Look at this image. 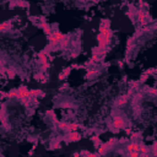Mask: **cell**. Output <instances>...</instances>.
<instances>
[{
	"mask_svg": "<svg viewBox=\"0 0 157 157\" xmlns=\"http://www.w3.org/2000/svg\"><path fill=\"white\" fill-rule=\"evenodd\" d=\"M99 26H103V27H106V28H111V20L103 19L101 21V25H99Z\"/></svg>",
	"mask_w": 157,
	"mask_h": 157,
	"instance_id": "cell-24",
	"label": "cell"
},
{
	"mask_svg": "<svg viewBox=\"0 0 157 157\" xmlns=\"http://www.w3.org/2000/svg\"><path fill=\"white\" fill-rule=\"evenodd\" d=\"M91 140H92L93 145H95L96 147H97V149H98V147L102 145V141H101V139H99V136H97V135H95V136H92V138H91Z\"/></svg>",
	"mask_w": 157,
	"mask_h": 157,
	"instance_id": "cell-18",
	"label": "cell"
},
{
	"mask_svg": "<svg viewBox=\"0 0 157 157\" xmlns=\"http://www.w3.org/2000/svg\"><path fill=\"white\" fill-rule=\"evenodd\" d=\"M81 134L80 133H77V132H72V133H66L64 135V138H63V140L69 144V142H76V141H80L81 140Z\"/></svg>",
	"mask_w": 157,
	"mask_h": 157,
	"instance_id": "cell-1",
	"label": "cell"
},
{
	"mask_svg": "<svg viewBox=\"0 0 157 157\" xmlns=\"http://www.w3.org/2000/svg\"><path fill=\"white\" fill-rule=\"evenodd\" d=\"M81 128V125H78L76 123H70L68 125L66 130H65V133H72V132H77V129Z\"/></svg>",
	"mask_w": 157,
	"mask_h": 157,
	"instance_id": "cell-14",
	"label": "cell"
},
{
	"mask_svg": "<svg viewBox=\"0 0 157 157\" xmlns=\"http://www.w3.org/2000/svg\"><path fill=\"white\" fill-rule=\"evenodd\" d=\"M34 78H36L37 81H41V82H47V80H46V76H44V74L43 72H38V74H36L34 75Z\"/></svg>",
	"mask_w": 157,
	"mask_h": 157,
	"instance_id": "cell-21",
	"label": "cell"
},
{
	"mask_svg": "<svg viewBox=\"0 0 157 157\" xmlns=\"http://www.w3.org/2000/svg\"><path fill=\"white\" fill-rule=\"evenodd\" d=\"M124 130H125L126 134H132V129H130V128H125Z\"/></svg>",
	"mask_w": 157,
	"mask_h": 157,
	"instance_id": "cell-39",
	"label": "cell"
},
{
	"mask_svg": "<svg viewBox=\"0 0 157 157\" xmlns=\"http://www.w3.org/2000/svg\"><path fill=\"white\" fill-rule=\"evenodd\" d=\"M114 144H115V139H111L109 141H107V142H104L102 144L101 146L98 147V155H106L108 151H109L113 146H114Z\"/></svg>",
	"mask_w": 157,
	"mask_h": 157,
	"instance_id": "cell-2",
	"label": "cell"
},
{
	"mask_svg": "<svg viewBox=\"0 0 157 157\" xmlns=\"http://www.w3.org/2000/svg\"><path fill=\"white\" fill-rule=\"evenodd\" d=\"M155 72H157V69H149V70L146 71L147 75H151V74H155Z\"/></svg>",
	"mask_w": 157,
	"mask_h": 157,
	"instance_id": "cell-36",
	"label": "cell"
},
{
	"mask_svg": "<svg viewBox=\"0 0 157 157\" xmlns=\"http://www.w3.org/2000/svg\"><path fill=\"white\" fill-rule=\"evenodd\" d=\"M58 78H59V80H65V76H64V74H63V72H60L59 75H58Z\"/></svg>",
	"mask_w": 157,
	"mask_h": 157,
	"instance_id": "cell-38",
	"label": "cell"
},
{
	"mask_svg": "<svg viewBox=\"0 0 157 157\" xmlns=\"http://www.w3.org/2000/svg\"><path fill=\"white\" fill-rule=\"evenodd\" d=\"M129 98H130V97H129L128 95H123V96H120V97L115 101V106H118V107H123V106H125V104L128 103Z\"/></svg>",
	"mask_w": 157,
	"mask_h": 157,
	"instance_id": "cell-10",
	"label": "cell"
},
{
	"mask_svg": "<svg viewBox=\"0 0 157 157\" xmlns=\"http://www.w3.org/2000/svg\"><path fill=\"white\" fill-rule=\"evenodd\" d=\"M68 123H65V121H59L58 124H56V126H58V128L60 129V130H63V132H65V130H66V128H68Z\"/></svg>",
	"mask_w": 157,
	"mask_h": 157,
	"instance_id": "cell-26",
	"label": "cell"
},
{
	"mask_svg": "<svg viewBox=\"0 0 157 157\" xmlns=\"http://www.w3.org/2000/svg\"><path fill=\"white\" fill-rule=\"evenodd\" d=\"M151 151H152V154H154L155 156H157V141H155L154 144H152V147H151Z\"/></svg>",
	"mask_w": 157,
	"mask_h": 157,
	"instance_id": "cell-29",
	"label": "cell"
},
{
	"mask_svg": "<svg viewBox=\"0 0 157 157\" xmlns=\"http://www.w3.org/2000/svg\"><path fill=\"white\" fill-rule=\"evenodd\" d=\"M154 157H157V156H154Z\"/></svg>",
	"mask_w": 157,
	"mask_h": 157,
	"instance_id": "cell-41",
	"label": "cell"
},
{
	"mask_svg": "<svg viewBox=\"0 0 157 157\" xmlns=\"http://www.w3.org/2000/svg\"><path fill=\"white\" fill-rule=\"evenodd\" d=\"M6 74H7L9 78H15V76H16V70H15V68H7Z\"/></svg>",
	"mask_w": 157,
	"mask_h": 157,
	"instance_id": "cell-20",
	"label": "cell"
},
{
	"mask_svg": "<svg viewBox=\"0 0 157 157\" xmlns=\"http://www.w3.org/2000/svg\"><path fill=\"white\" fill-rule=\"evenodd\" d=\"M125 126H126V121L121 115H115L113 118V128L119 130V129H125Z\"/></svg>",
	"mask_w": 157,
	"mask_h": 157,
	"instance_id": "cell-4",
	"label": "cell"
},
{
	"mask_svg": "<svg viewBox=\"0 0 157 157\" xmlns=\"http://www.w3.org/2000/svg\"><path fill=\"white\" fill-rule=\"evenodd\" d=\"M136 16H138L139 22H140L142 26H146L147 25V22H149V20H147V16H149V14H147L145 10H142V9H138Z\"/></svg>",
	"mask_w": 157,
	"mask_h": 157,
	"instance_id": "cell-6",
	"label": "cell"
},
{
	"mask_svg": "<svg viewBox=\"0 0 157 157\" xmlns=\"http://www.w3.org/2000/svg\"><path fill=\"white\" fill-rule=\"evenodd\" d=\"M38 58H39V62H41V64H42V65L48 63V54L46 53L44 50L39 52V53H38Z\"/></svg>",
	"mask_w": 157,
	"mask_h": 157,
	"instance_id": "cell-13",
	"label": "cell"
},
{
	"mask_svg": "<svg viewBox=\"0 0 157 157\" xmlns=\"http://www.w3.org/2000/svg\"><path fill=\"white\" fill-rule=\"evenodd\" d=\"M30 5L26 1H15V3H10V6H20V7H27Z\"/></svg>",
	"mask_w": 157,
	"mask_h": 157,
	"instance_id": "cell-19",
	"label": "cell"
},
{
	"mask_svg": "<svg viewBox=\"0 0 157 157\" xmlns=\"http://www.w3.org/2000/svg\"><path fill=\"white\" fill-rule=\"evenodd\" d=\"M69 42H70V39H69V34H64L62 41L59 42V47L62 48V49H65V48L69 46Z\"/></svg>",
	"mask_w": 157,
	"mask_h": 157,
	"instance_id": "cell-12",
	"label": "cell"
},
{
	"mask_svg": "<svg viewBox=\"0 0 157 157\" xmlns=\"http://www.w3.org/2000/svg\"><path fill=\"white\" fill-rule=\"evenodd\" d=\"M60 106H62V108H72V107H74V104H72L71 102L66 101V102H63L62 104H60Z\"/></svg>",
	"mask_w": 157,
	"mask_h": 157,
	"instance_id": "cell-27",
	"label": "cell"
},
{
	"mask_svg": "<svg viewBox=\"0 0 157 157\" xmlns=\"http://www.w3.org/2000/svg\"><path fill=\"white\" fill-rule=\"evenodd\" d=\"M80 155H81V157H98V154H91V152L86 151V150L81 151Z\"/></svg>",
	"mask_w": 157,
	"mask_h": 157,
	"instance_id": "cell-22",
	"label": "cell"
},
{
	"mask_svg": "<svg viewBox=\"0 0 157 157\" xmlns=\"http://www.w3.org/2000/svg\"><path fill=\"white\" fill-rule=\"evenodd\" d=\"M99 33L103 34L104 37H106L107 39H112L113 37V32H112V30L111 28H106V27H103V26H99Z\"/></svg>",
	"mask_w": 157,
	"mask_h": 157,
	"instance_id": "cell-8",
	"label": "cell"
},
{
	"mask_svg": "<svg viewBox=\"0 0 157 157\" xmlns=\"http://www.w3.org/2000/svg\"><path fill=\"white\" fill-rule=\"evenodd\" d=\"M139 136H140V134H139V133H134V134L130 135V139H132V140H136Z\"/></svg>",
	"mask_w": 157,
	"mask_h": 157,
	"instance_id": "cell-35",
	"label": "cell"
},
{
	"mask_svg": "<svg viewBox=\"0 0 157 157\" xmlns=\"http://www.w3.org/2000/svg\"><path fill=\"white\" fill-rule=\"evenodd\" d=\"M128 157H140V152H138V151L128 152Z\"/></svg>",
	"mask_w": 157,
	"mask_h": 157,
	"instance_id": "cell-31",
	"label": "cell"
},
{
	"mask_svg": "<svg viewBox=\"0 0 157 157\" xmlns=\"http://www.w3.org/2000/svg\"><path fill=\"white\" fill-rule=\"evenodd\" d=\"M141 97H142V95L139 92V93H135L134 95V103H136V102H139L141 99Z\"/></svg>",
	"mask_w": 157,
	"mask_h": 157,
	"instance_id": "cell-30",
	"label": "cell"
},
{
	"mask_svg": "<svg viewBox=\"0 0 157 157\" xmlns=\"http://www.w3.org/2000/svg\"><path fill=\"white\" fill-rule=\"evenodd\" d=\"M147 92L151 93V95L157 96V89H154V87H150V89H147Z\"/></svg>",
	"mask_w": 157,
	"mask_h": 157,
	"instance_id": "cell-33",
	"label": "cell"
},
{
	"mask_svg": "<svg viewBox=\"0 0 157 157\" xmlns=\"http://www.w3.org/2000/svg\"><path fill=\"white\" fill-rule=\"evenodd\" d=\"M31 96H32L33 98H38L39 96H41V97H44V92H43L42 90L33 89V90H31Z\"/></svg>",
	"mask_w": 157,
	"mask_h": 157,
	"instance_id": "cell-16",
	"label": "cell"
},
{
	"mask_svg": "<svg viewBox=\"0 0 157 157\" xmlns=\"http://www.w3.org/2000/svg\"><path fill=\"white\" fill-rule=\"evenodd\" d=\"M74 157H81V155L77 154V152H75V154H74Z\"/></svg>",
	"mask_w": 157,
	"mask_h": 157,
	"instance_id": "cell-40",
	"label": "cell"
},
{
	"mask_svg": "<svg viewBox=\"0 0 157 157\" xmlns=\"http://www.w3.org/2000/svg\"><path fill=\"white\" fill-rule=\"evenodd\" d=\"M7 98H17V99H19V92H17V90L7 92Z\"/></svg>",
	"mask_w": 157,
	"mask_h": 157,
	"instance_id": "cell-23",
	"label": "cell"
},
{
	"mask_svg": "<svg viewBox=\"0 0 157 157\" xmlns=\"http://www.w3.org/2000/svg\"><path fill=\"white\" fill-rule=\"evenodd\" d=\"M41 27H42L43 32H44V33L47 34V36H50L52 32H53V31H52V28H50V26L46 22L44 17H41Z\"/></svg>",
	"mask_w": 157,
	"mask_h": 157,
	"instance_id": "cell-7",
	"label": "cell"
},
{
	"mask_svg": "<svg viewBox=\"0 0 157 157\" xmlns=\"http://www.w3.org/2000/svg\"><path fill=\"white\" fill-rule=\"evenodd\" d=\"M96 74H97V70H95V69H89L87 72H86V77L87 78H91L92 76H95Z\"/></svg>",
	"mask_w": 157,
	"mask_h": 157,
	"instance_id": "cell-25",
	"label": "cell"
},
{
	"mask_svg": "<svg viewBox=\"0 0 157 157\" xmlns=\"http://www.w3.org/2000/svg\"><path fill=\"white\" fill-rule=\"evenodd\" d=\"M147 78H149V75H147L146 72H144L142 75L140 76V84H142V82H145V81L147 80Z\"/></svg>",
	"mask_w": 157,
	"mask_h": 157,
	"instance_id": "cell-32",
	"label": "cell"
},
{
	"mask_svg": "<svg viewBox=\"0 0 157 157\" xmlns=\"http://www.w3.org/2000/svg\"><path fill=\"white\" fill-rule=\"evenodd\" d=\"M70 71H71V66H69V68H65L64 70H63V74H64L65 78H68V76H69V74H70Z\"/></svg>",
	"mask_w": 157,
	"mask_h": 157,
	"instance_id": "cell-28",
	"label": "cell"
},
{
	"mask_svg": "<svg viewBox=\"0 0 157 157\" xmlns=\"http://www.w3.org/2000/svg\"><path fill=\"white\" fill-rule=\"evenodd\" d=\"M62 147V144H60V139H56V140H54L53 142L50 144L49 149L50 150H56V149H60Z\"/></svg>",
	"mask_w": 157,
	"mask_h": 157,
	"instance_id": "cell-17",
	"label": "cell"
},
{
	"mask_svg": "<svg viewBox=\"0 0 157 157\" xmlns=\"http://www.w3.org/2000/svg\"><path fill=\"white\" fill-rule=\"evenodd\" d=\"M125 149H126L128 152H133V151H138L139 152V150H140V144L136 142V141H133V142L128 144V145L125 146Z\"/></svg>",
	"mask_w": 157,
	"mask_h": 157,
	"instance_id": "cell-9",
	"label": "cell"
},
{
	"mask_svg": "<svg viewBox=\"0 0 157 157\" xmlns=\"http://www.w3.org/2000/svg\"><path fill=\"white\" fill-rule=\"evenodd\" d=\"M48 68H49V63H47V64H43V65H42V70H43V71H46Z\"/></svg>",
	"mask_w": 157,
	"mask_h": 157,
	"instance_id": "cell-37",
	"label": "cell"
},
{
	"mask_svg": "<svg viewBox=\"0 0 157 157\" xmlns=\"http://www.w3.org/2000/svg\"><path fill=\"white\" fill-rule=\"evenodd\" d=\"M140 157H149V154H150V147H147L146 145L144 144H140Z\"/></svg>",
	"mask_w": 157,
	"mask_h": 157,
	"instance_id": "cell-11",
	"label": "cell"
},
{
	"mask_svg": "<svg viewBox=\"0 0 157 157\" xmlns=\"http://www.w3.org/2000/svg\"><path fill=\"white\" fill-rule=\"evenodd\" d=\"M9 30H11V21H4V22L0 25V31L6 32Z\"/></svg>",
	"mask_w": 157,
	"mask_h": 157,
	"instance_id": "cell-15",
	"label": "cell"
},
{
	"mask_svg": "<svg viewBox=\"0 0 157 157\" xmlns=\"http://www.w3.org/2000/svg\"><path fill=\"white\" fill-rule=\"evenodd\" d=\"M97 41H98V49L101 50V52H104V53H106V52H107V47H108V44H109L111 41H109V39H107L101 33L97 34Z\"/></svg>",
	"mask_w": 157,
	"mask_h": 157,
	"instance_id": "cell-3",
	"label": "cell"
},
{
	"mask_svg": "<svg viewBox=\"0 0 157 157\" xmlns=\"http://www.w3.org/2000/svg\"><path fill=\"white\" fill-rule=\"evenodd\" d=\"M140 86V81H133L132 82V89H138V87Z\"/></svg>",
	"mask_w": 157,
	"mask_h": 157,
	"instance_id": "cell-34",
	"label": "cell"
},
{
	"mask_svg": "<svg viewBox=\"0 0 157 157\" xmlns=\"http://www.w3.org/2000/svg\"><path fill=\"white\" fill-rule=\"evenodd\" d=\"M17 92H19V99L20 101H22L25 98H30L32 97L31 96V90H28L26 86H20L19 89H16Z\"/></svg>",
	"mask_w": 157,
	"mask_h": 157,
	"instance_id": "cell-5",
	"label": "cell"
}]
</instances>
